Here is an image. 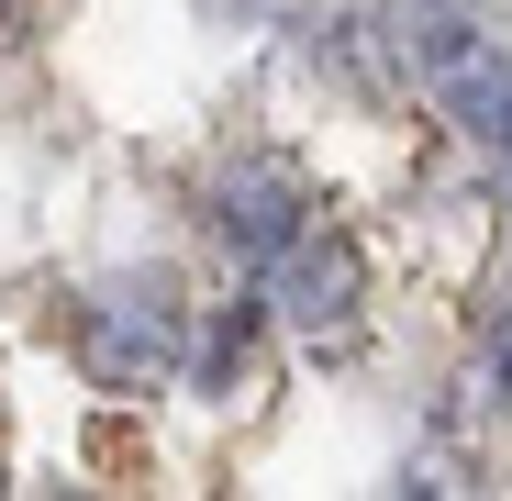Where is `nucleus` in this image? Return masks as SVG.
I'll use <instances>...</instances> for the list:
<instances>
[{
    "label": "nucleus",
    "mask_w": 512,
    "mask_h": 501,
    "mask_svg": "<svg viewBox=\"0 0 512 501\" xmlns=\"http://www.w3.org/2000/svg\"><path fill=\"white\" fill-rule=\"evenodd\" d=\"M379 34H390V56H401L412 90L435 101L479 156L512 167V56H501V34L468 12V0H390Z\"/></svg>",
    "instance_id": "1"
},
{
    "label": "nucleus",
    "mask_w": 512,
    "mask_h": 501,
    "mask_svg": "<svg viewBox=\"0 0 512 501\" xmlns=\"http://www.w3.org/2000/svg\"><path fill=\"white\" fill-rule=\"evenodd\" d=\"M78 368H90L101 390H167V379H190V312L167 279H112L78 301Z\"/></svg>",
    "instance_id": "2"
},
{
    "label": "nucleus",
    "mask_w": 512,
    "mask_h": 501,
    "mask_svg": "<svg viewBox=\"0 0 512 501\" xmlns=\"http://www.w3.org/2000/svg\"><path fill=\"white\" fill-rule=\"evenodd\" d=\"M268 312L290 334H312V346H346L357 334V301H368V268H357V234H334V223H301L268 268Z\"/></svg>",
    "instance_id": "3"
},
{
    "label": "nucleus",
    "mask_w": 512,
    "mask_h": 501,
    "mask_svg": "<svg viewBox=\"0 0 512 501\" xmlns=\"http://www.w3.org/2000/svg\"><path fill=\"white\" fill-rule=\"evenodd\" d=\"M301 223H312V190L290 179V167H279V156H234V167H223V179H212V234L234 245V257H245V268H268V257H279V245L301 234Z\"/></svg>",
    "instance_id": "4"
},
{
    "label": "nucleus",
    "mask_w": 512,
    "mask_h": 501,
    "mask_svg": "<svg viewBox=\"0 0 512 501\" xmlns=\"http://www.w3.org/2000/svg\"><path fill=\"white\" fill-rule=\"evenodd\" d=\"M256 312H268V290H256V301H223V312L190 334V390H234V379H245V334H256Z\"/></svg>",
    "instance_id": "5"
},
{
    "label": "nucleus",
    "mask_w": 512,
    "mask_h": 501,
    "mask_svg": "<svg viewBox=\"0 0 512 501\" xmlns=\"http://www.w3.org/2000/svg\"><path fill=\"white\" fill-rule=\"evenodd\" d=\"M479 357H490V401L512 412V290L490 301V334H479Z\"/></svg>",
    "instance_id": "6"
}]
</instances>
